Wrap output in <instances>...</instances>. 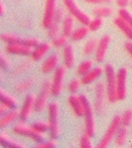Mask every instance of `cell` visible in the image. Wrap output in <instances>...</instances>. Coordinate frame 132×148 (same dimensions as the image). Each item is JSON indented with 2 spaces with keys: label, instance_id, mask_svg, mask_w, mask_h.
<instances>
[{
  "label": "cell",
  "instance_id": "cell-45",
  "mask_svg": "<svg viewBox=\"0 0 132 148\" xmlns=\"http://www.w3.org/2000/svg\"><path fill=\"white\" fill-rule=\"evenodd\" d=\"M124 48H125V51L127 52V54L132 58V41H127L124 44Z\"/></svg>",
  "mask_w": 132,
  "mask_h": 148
},
{
  "label": "cell",
  "instance_id": "cell-33",
  "mask_svg": "<svg viewBox=\"0 0 132 148\" xmlns=\"http://www.w3.org/2000/svg\"><path fill=\"white\" fill-rule=\"evenodd\" d=\"M32 126L34 127V129H36L37 131L41 132V133H44V134H45L47 131L49 132V129H50L49 121H44V120L36 121Z\"/></svg>",
  "mask_w": 132,
  "mask_h": 148
},
{
  "label": "cell",
  "instance_id": "cell-41",
  "mask_svg": "<svg viewBox=\"0 0 132 148\" xmlns=\"http://www.w3.org/2000/svg\"><path fill=\"white\" fill-rule=\"evenodd\" d=\"M11 65V61L9 60V58L6 55H4L3 53H1V67L3 69H8Z\"/></svg>",
  "mask_w": 132,
  "mask_h": 148
},
{
  "label": "cell",
  "instance_id": "cell-21",
  "mask_svg": "<svg viewBox=\"0 0 132 148\" xmlns=\"http://www.w3.org/2000/svg\"><path fill=\"white\" fill-rule=\"evenodd\" d=\"M0 101H1V103H5L10 109H16L19 105V101L17 99V97L3 88L0 91Z\"/></svg>",
  "mask_w": 132,
  "mask_h": 148
},
{
  "label": "cell",
  "instance_id": "cell-31",
  "mask_svg": "<svg viewBox=\"0 0 132 148\" xmlns=\"http://www.w3.org/2000/svg\"><path fill=\"white\" fill-rule=\"evenodd\" d=\"M34 83H35V80H34V78H32V77L25 79V80H23L21 83H19V84L16 85V91L19 93L25 92V91H28L33 86Z\"/></svg>",
  "mask_w": 132,
  "mask_h": 148
},
{
  "label": "cell",
  "instance_id": "cell-47",
  "mask_svg": "<svg viewBox=\"0 0 132 148\" xmlns=\"http://www.w3.org/2000/svg\"><path fill=\"white\" fill-rule=\"evenodd\" d=\"M9 110H11L10 108L7 107V106L5 105V103H1V107H0V114H1V115H3V114L7 113V112H8Z\"/></svg>",
  "mask_w": 132,
  "mask_h": 148
},
{
  "label": "cell",
  "instance_id": "cell-19",
  "mask_svg": "<svg viewBox=\"0 0 132 148\" xmlns=\"http://www.w3.org/2000/svg\"><path fill=\"white\" fill-rule=\"evenodd\" d=\"M52 44L49 43H40L38 46H36L33 50V53H32L31 57L34 61H40L42 60L51 50Z\"/></svg>",
  "mask_w": 132,
  "mask_h": 148
},
{
  "label": "cell",
  "instance_id": "cell-16",
  "mask_svg": "<svg viewBox=\"0 0 132 148\" xmlns=\"http://www.w3.org/2000/svg\"><path fill=\"white\" fill-rule=\"evenodd\" d=\"M68 101V105L71 108V110H72L73 114L76 117H83V115H85V108H83V103L80 99V95L71 93V95L68 97V101Z\"/></svg>",
  "mask_w": 132,
  "mask_h": 148
},
{
  "label": "cell",
  "instance_id": "cell-37",
  "mask_svg": "<svg viewBox=\"0 0 132 148\" xmlns=\"http://www.w3.org/2000/svg\"><path fill=\"white\" fill-rule=\"evenodd\" d=\"M121 123H122V126H126V127H128V126L132 123V110L131 109L126 110L123 113V115L121 116Z\"/></svg>",
  "mask_w": 132,
  "mask_h": 148
},
{
  "label": "cell",
  "instance_id": "cell-20",
  "mask_svg": "<svg viewBox=\"0 0 132 148\" xmlns=\"http://www.w3.org/2000/svg\"><path fill=\"white\" fill-rule=\"evenodd\" d=\"M19 118V111H17L16 109L9 110L7 113L1 115L0 126H1V128L7 127V126H9L10 124L14 123Z\"/></svg>",
  "mask_w": 132,
  "mask_h": 148
},
{
  "label": "cell",
  "instance_id": "cell-23",
  "mask_svg": "<svg viewBox=\"0 0 132 148\" xmlns=\"http://www.w3.org/2000/svg\"><path fill=\"white\" fill-rule=\"evenodd\" d=\"M114 25H115V27H117L129 41H132V27L131 25H128L126 21H124L123 19L120 18L119 16L114 18Z\"/></svg>",
  "mask_w": 132,
  "mask_h": 148
},
{
  "label": "cell",
  "instance_id": "cell-1",
  "mask_svg": "<svg viewBox=\"0 0 132 148\" xmlns=\"http://www.w3.org/2000/svg\"><path fill=\"white\" fill-rule=\"evenodd\" d=\"M106 74V87H107L108 101L111 103L118 101L117 97V72L112 64L108 63L105 65Z\"/></svg>",
  "mask_w": 132,
  "mask_h": 148
},
{
  "label": "cell",
  "instance_id": "cell-2",
  "mask_svg": "<svg viewBox=\"0 0 132 148\" xmlns=\"http://www.w3.org/2000/svg\"><path fill=\"white\" fill-rule=\"evenodd\" d=\"M48 117H49L50 129L49 134L52 139H57L60 135V107L58 101H52L48 105Z\"/></svg>",
  "mask_w": 132,
  "mask_h": 148
},
{
  "label": "cell",
  "instance_id": "cell-48",
  "mask_svg": "<svg viewBox=\"0 0 132 148\" xmlns=\"http://www.w3.org/2000/svg\"><path fill=\"white\" fill-rule=\"evenodd\" d=\"M130 6H131V8H132V0H131V2H130Z\"/></svg>",
  "mask_w": 132,
  "mask_h": 148
},
{
  "label": "cell",
  "instance_id": "cell-46",
  "mask_svg": "<svg viewBox=\"0 0 132 148\" xmlns=\"http://www.w3.org/2000/svg\"><path fill=\"white\" fill-rule=\"evenodd\" d=\"M6 4H5V2L3 1V0H1L0 1V13H1V15H4L5 13H6L7 11V8H6Z\"/></svg>",
  "mask_w": 132,
  "mask_h": 148
},
{
  "label": "cell",
  "instance_id": "cell-40",
  "mask_svg": "<svg viewBox=\"0 0 132 148\" xmlns=\"http://www.w3.org/2000/svg\"><path fill=\"white\" fill-rule=\"evenodd\" d=\"M57 146V142H56L55 139L49 140V141H45V142H39L37 145L35 146L36 148H54Z\"/></svg>",
  "mask_w": 132,
  "mask_h": 148
},
{
  "label": "cell",
  "instance_id": "cell-39",
  "mask_svg": "<svg viewBox=\"0 0 132 148\" xmlns=\"http://www.w3.org/2000/svg\"><path fill=\"white\" fill-rule=\"evenodd\" d=\"M60 32V27H59V23H55L47 29V36L50 38V39H54L58 36Z\"/></svg>",
  "mask_w": 132,
  "mask_h": 148
},
{
  "label": "cell",
  "instance_id": "cell-5",
  "mask_svg": "<svg viewBox=\"0 0 132 148\" xmlns=\"http://www.w3.org/2000/svg\"><path fill=\"white\" fill-rule=\"evenodd\" d=\"M12 132L15 135L25 136V137L30 138V139L37 142V143L42 142L44 140V138H45V134L37 131L36 129H34L33 126L28 125L23 121L21 122V123H17L16 125L13 126Z\"/></svg>",
  "mask_w": 132,
  "mask_h": 148
},
{
  "label": "cell",
  "instance_id": "cell-35",
  "mask_svg": "<svg viewBox=\"0 0 132 148\" xmlns=\"http://www.w3.org/2000/svg\"><path fill=\"white\" fill-rule=\"evenodd\" d=\"M81 83H82L81 79H79V78L72 79V80H71L70 82L68 83V86H67V88H68V91L70 93L77 92V91H78V89L80 88Z\"/></svg>",
  "mask_w": 132,
  "mask_h": 148
},
{
  "label": "cell",
  "instance_id": "cell-44",
  "mask_svg": "<svg viewBox=\"0 0 132 148\" xmlns=\"http://www.w3.org/2000/svg\"><path fill=\"white\" fill-rule=\"evenodd\" d=\"M131 0H115V3L119 8H126L128 5H130Z\"/></svg>",
  "mask_w": 132,
  "mask_h": 148
},
{
  "label": "cell",
  "instance_id": "cell-4",
  "mask_svg": "<svg viewBox=\"0 0 132 148\" xmlns=\"http://www.w3.org/2000/svg\"><path fill=\"white\" fill-rule=\"evenodd\" d=\"M62 2H63V6L68 12V14L74 17L75 21H77L82 25H89V21H91V16L79 7L75 0H62Z\"/></svg>",
  "mask_w": 132,
  "mask_h": 148
},
{
  "label": "cell",
  "instance_id": "cell-36",
  "mask_svg": "<svg viewBox=\"0 0 132 148\" xmlns=\"http://www.w3.org/2000/svg\"><path fill=\"white\" fill-rule=\"evenodd\" d=\"M103 25V18H100V17H95V18L91 19L89 23V29L91 32H97L98 29H101V27Z\"/></svg>",
  "mask_w": 132,
  "mask_h": 148
},
{
  "label": "cell",
  "instance_id": "cell-28",
  "mask_svg": "<svg viewBox=\"0 0 132 148\" xmlns=\"http://www.w3.org/2000/svg\"><path fill=\"white\" fill-rule=\"evenodd\" d=\"M128 137V129L126 126H121L120 129L118 130L117 134L115 137V144L117 147H122L127 141Z\"/></svg>",
  "mask_w": 132,
  "mask_h": 148
},
{
  "label": "cell",
  "instance_id": "cell-17",
  "mask_svg": "<svg viewBox=\"0 0 132 148\" xmlns=\"http://www.w3.org/2000/svg\"><path fill=\"white\" fill-rule=\"evenodd\" d=\"M58 64H59V55L58 54H52L49 57H47V59L44 60L41 70L44 74L51 73V72L55 71L57 69Z\"/></svg>",
  "mask_w": 132,
  "mask_h": 148
},
{
  "label": "cell",
  "instance_id": "cell-18",
  "mask_svg": "<svg viewBox=\"0 0 132 148\" xmlns=\"http://www.w3.org/2000/svg\"><path fill=\"white\" fill-rule=\"evenodd\" d=\"M62 55H63L64 66L66 68H72L75 65V53H74V49H73V46L71 44H67L63 48Z\"/></svg>",
  "mask_w": 132,
  "mask_h": 148
},
{
  "label": "cell",
  "instance_id": "cell-12",
  "mask_svg": "<svg viewBox=\"0 0 132 148\" xmlns=\"http://www.w3.org/2000/svg\"><path fill=\"white\" fill-rule=\"evenodd\" d=\"M36 95L35 93H28L23 101V107L19 110V119L21 121L25 122L31 118L33 112L35 111V105H36Z\"/></svg>",
  "mask_w": 132,
  "mask_h": 148
},
{
  "label": "cell",
  "instance_id": "cell-38",
  "mask_svg": "<svg viewBox=\"0 0 132 148\" xmlns=\"http://www.w3.org/2000/svg\"><path fill=\"white\" fill-rule=\"evenodd\" d=\"M79 147H81V148H91L93 147L91 136H89V134L85 133L82 136H81L80 140H79Z\"/></svg>",
  "mask_w": 132,
  "mask_h": 148
},
{
  "label": "cell",
  "instance_id": "cell-3",
  "mask_svg": "<svg viewBox=\"0 0 132 148\" xmlns=\"http://www.w3.org/2000/svg\"><path fill=\"white\" fill-rule=\"evenodd\" d=\"M80 99L82 101L83 108H85V133L89 134L91 137H93L96 133V121H95V110H94L93 105H91V101L87 97V95H79Z\"/></svg>",
  "mask_w": 132,
  "mask_h": 148
},
{
  "label": "cell",
  "instance_id": "cell-32",
  "mask_svg": "<svg viewBox=\"0 0 132 148\" xmlns=\"http://www.w3.org/2000/svg\"><path fill=\"white\" fill-rule=\"evenodd\" d=\"M52 47L54 48H64L67 44H68V37L62 35V36H57L56 38L52 39Z\"/></svg>",
  "mask_w": 132,
  "mask_h": 148
},
{
  "label": "cell",
  "instance_id": "cell-26",
  "mask_svg": "<svg viewBox=\"0 0 132 148\" xmlns=\"http://www.w3.org/2000/svg\"><path fill=\"white\" fill-rule=\"evenodd\" d=\"M89 29L87 25H81V27H77L73 31V33L71 34V36L69 37V39L72 42H79L81 40L85 39L87 37V35L89 34Z\"/></svg>",
  "mask_w": 132,
  "mask_h": 148
},
{
  "label": "cell",
  "instance_id": "cell-13",
  "mask_svg": "<svg viewBox=\"0 0 132 148\" xmlns=\"http://www.w3.org/2000/svg\"><path fill=\"white\" fill-rule=\"evenodd\" d=\"M112 43V36L111 35H104L98 42V47L95 52V60L98 63L104 62L107 56V52L109 49L110 44Z\"/></svg>",
  "mask_w": 132,
  "mask_h": 148
},
{
  "label": "cell",
  "instance_id": "cell-7",
  "mask_svg": "<svg viewBox=\"0 0 132 148\" xmlns=\"http://www.w3.org/2000/svg\"><path fill=\"white\" fill-rule=\"evenodd\" d=\"M1 40L6 44H23L29 47L35 48L41 43L39 38L34 37H21L12 33H3L1 35Z\"/></svg>",
  "mask_w": 132,
  "mask_h": 148
},
{
  "label": "cell",
  "instance_id": "cell-29",
  "mask_svg": "<svg viewBox=\"0 0 132 148\" xmlns=\"http://www.w3.org/2000/svg\"><path fill=\"white\" fill-rule=\"evenodd\" d=\"M93 69V61L91 60H85L80 62L76 68V74L78 76H85L87 72H89Z\"/></svg>",
  "mask_w": 132,
  "mask_h": 148
},
{
  "label": "cell",
  "instance_id": "cell-11",
  "mask_svg": "<svg viewBox=\"0 0 132 148\" xmlns=\"http://www.w3.org/2000/svg\"><path fill=\"white\" fill-rule=\"evenodd\" d=\"M106 99H108L107 87L103 82H99L95 87V103H94L95 110L99 114L104 111Z\"/></svg>",
  "mask_w": 132,
  "mask_h": 148
},
{
  "label": "cell",
  "instance_id": "cell-30",
  "mask_svg": "<svg viewBox=\"0 0 132 148\" xmlns=\"http://www.w3.org/2000/svg\"><path fill=\"white\" fill-rule=\"evenodd\" d=\"M98 42L99 41L97 39H95V38L87 40V43L85 44V47H83V54L85 56H89L95 53L98 47Z\"/></svg>",
  "mask_w": 132,
  "mask_h": 148
},
{
  "label": "cell",
  "instance_id": "cell-25",
  "mask_svg": "<svg viewBox=\"0 0 132 148\" xmlns=\"http://www.w3.org/2000/svg\"><path fill=\"white\" fill-rule=\"evenodd\" d=\"M103 73V68L102 67H96L93 68L89 72H87L85 76L81 77V81L82 84H91V83L95 82L98 78L102 75Z\"/></svg>",
  "mask_w": 132,
  "mask_h": 148
},
{
  "label": "cell",
  "instance_id": "cell-27",
  "mask_svg": "<svg viewBox=\"0 0 132 148\" xmlns=\"http://www.w3.org/2000/svg\"><path fill=\"white\" fill-rule=\"evenodd\" d=\"M93 13L95 17H100V18H104V17H109L113 13V9L112 7L108 6L107 4L103 5H98L95 7L93 10Z\"/></svg>",
  "mask_w": 132,
  "mask_h": 148
},
{
  "label": "cell",
  "instance_id": "cell-42",
  "mask_svg": "<svg viewBox=\"0 0 132 148\" xmlns=\"http://www.w3.org/2000/svg\"><path fill=\"white\" fill-rule=\"evenodd\" d=\"M82 1L87 3V4H93V5L109 4L110 2H112V0H82Z\"/></svg>",
  "mask_w": 132,
  "mask_h": 148
},
{
  "label": "cell",
  "instance_id": "cell-9",
  "mask_svg": "<svg viewBox=\"0 0 132 148\" xmlns=\"http://www.w3.org/2000/svg\"><path fill=\"white\" fill-rule=\"evenodd\" d=\"M66 69L65 66H60L55 70L53 75V78L51 81V91L52 95L58 97L64 89V79L66 75Z\"/></svg>",
  "mask_w": 132,
  "mask_h": 148
},
{
  "label": "cell",
  "instance_id": "cell-22",
  "mask_svg": "<svg viewBox=\"0 0 132 148\" xmlns=\"http://www.w3.org/2000/svg\"><path fill=\"white\" fill-rule=\"evenodd\" d=\"M0 142L5 146L8 147H13V148H25V145L23 142L15 140L14 138L11 137L9 134H7L6 132L2 131L0 134Z\"/></svg>",
  "mask_w": 132,
  "mask_h": 148
},
{
  "label": "cell",
  "instance_id": "cell-14",
  "mask_svg": "<svg viewBox=\"0 0 132 148\" xmlns=\"http://www.w3.org/2000/svg\"><path fill=\"white\" fill-rule=\"evenodd\" d=\"M127 75L126 68H120L117 71V97L118 101H123L127 95Z\"/></svg>",
  "mask_w": 132,
  "mask_h": 148
},
{
  "label": "cell",
  "instance_id": "cell-43",
  "mask_svg": "<svg viewBox=\"0 0 132 148\" xmlns=\"http://www.w3.org/2000/svg\"><path fill=\"white\" fill-rule=\"evenodd\" d=\"M64 14H65V13H64V9L58 8L57 9V12H56V15H55V23H59L60 21H63V18L66 16V15H64Z\"/></svg>",
  "mask_w": 132,
  "mask_h": 148
},
{
  "label": "cell",
  "instance_id": "cell-24",
  "mask_svg": "<svg viewBox=\"0 0 132 148\" xmlns=\"http://www.w3.org/2000/svg\"><path fill=\"white\" fill-rule=\"evenodd\" d=\"M74 17L71 16L70 14H67L61 21V32L62 35L66 37H70L71 34L74 31Z\"/></svg>",
  "mask_w": 132,
  "mask_h": 148
},
{
  "label": "cell",
  "instance_id": "cell-6",
  "mask_svg": "<svg viewBox=\"0 0 132 148\" xmlns=\"http://www.w3.org/2000/svg\"><path fill=\"white\" fill-rule=\"evenodd\" d=\"M122 126L121 123V116L117 115L112 119L111 123H110L109 127H108L106 133L104 134V136L102 137L101 141L99 142L97 147L98 148H107L110 145V143L112 142V140L115 139L116 134H117L118 130L120 129V127Z\"/></svg>",
  "mask_w": 132,
  "mask_h": 148
},
{
  "label": "cell",
  "instance_id": "cell-15",
  "mask_svg": "<svg viewBox=\"0 0 132 148\" xmlns=\"http://www.w3.org/2000/svg\"><path fill=\"white\" fill-rule=\"evenodd\" d=\"M34 48L23 44H7L5 47V52L10 55L17 56H31Z\"/></svg>",
  "mask_w": 132,
  "mask_h": 148
},
{
  "label": "cell",
  "instance_id": "cell-34",
  "mask_svg": "<svg viewBox=\"0 0 132 148\" xmlns=\"http://www.w3.org/2000/svg\"><path fill=\"white\" fill-rule=\"evenodd\" d=\"M118 16L122 18L124 21L132 27V13L126 8H119L118 9Z\"/></svg>",
  "mask_w": 132,
  "mask_h": 148
},
{
  "label": "cell",
  "instance_id": "cell-49",
  "mask_svg": "<svg viewBox=\"0 0 132 148\" xmlns=\"http://www.w3.org/2000/svg\"><path fill=\"white\" fill-rule=\"evenodd\" d=\"M131 147H132V144H131Z\"/></svg>",
  "mask_w": 132,
  "mask_h": 148
},
{
  "label": "cell",
  "instance_id": "cell-8",
  "mask_svg": "<svg viewBox=\"0 0 132 148\" xmlns=\"http://www.w3.org/2000/svg\"><path fill=\"white\" fill-rule=\"evenodd\" d=\"M57 0H46L44 14L42 18V27L48 29L53 23H55V15L57 12Z\"/></svg>",
  "mask_w": 132,
  "mask_h": 148
},
{
  "label": "cell",
  "instance_id": "cell-10",
  "mask_svg": "<svg viewBox=\"0 0 132 148\" xmlns=\"http://www.w3.org/2000/svg\"><path fill=\"white\" fill-rule=\"evenodd\" d=\"M52 95L51 91V81L45 80L42 85V89L40 91L39 95L36 97V105H35V112L41 113L42 111L46 109L48 101H49L50 95Z\"/></svg>",
  "mask_w": 132,
  "mask_h": 148
}]
</instances>
